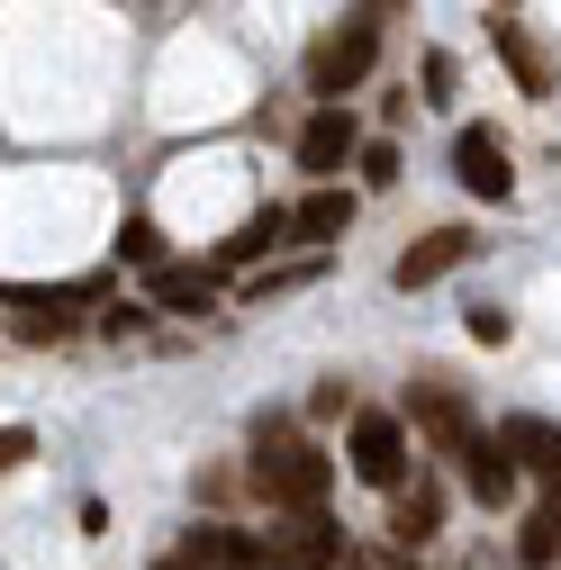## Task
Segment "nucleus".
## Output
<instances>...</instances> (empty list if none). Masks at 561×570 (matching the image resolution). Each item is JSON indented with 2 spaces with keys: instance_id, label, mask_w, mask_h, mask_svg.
Listing matches in <instances>:
<instances>
[{
  "instance_id": "f257e3e1",
  "label": "nucleus",
  "mask_w": 561,
  "mask_h": 570,
  "mask_svg": "<svg viewBox=\"0 0 561 570\" xmlns=\"http://www.w3.org/2000/svg\"><path fill=\"white\" fill-rule=\"evenodd\" d=\"M254 489L272 498V508H326V489H335V462L291 435V425H263V444H254Z\"/></svg>"
},
{
  "instance_id": "f03ea898",
  "label": "nucleus",
  "mask_w": 561,
  "mask_h": 570,
  "mask_svg": "<svg viewBox=\"0 0 561 570\" xmlns=\"http://www.w3.org/2000/svg\"><path fill=\"white\" fill-rule=\"evenodd\" d=\"M372 63H381V19H354V28H335V37L308 46V91L317 100H344V91L372 82Z\"/></svg>"
},
{
  "instance_id": "7ed1b4c3",
  "label": "nucleus",
  "mask_w": 561,
  "mask_h": 570,
  "mask_svg": "<svg viewBox=\"0 0 561 570\" xmlns=\"http://www.w3.org/2000/svg\"><path fill=\"white\" fill-rule=\"evenodd\" d=\"M100 291H109V281H63V291H0V308H10V335H19V344H63Z\"/></svg>"
},
{
  "instance_id": "20e7f679",
  "label": "nucleus",
  "mask_w": 561,
  "mask_h": 570,
  "mask_svg": "<svg viewBox=\"0 0 561 570\" xmlns=\"http://www.w3.org/2000/svg\"><path fill=\"white\" fill-rule=\"evenodd\" d=\"M354 480H372V489H407V462H416V444H407V416H390V407H363L354 416Z\"/></svg>"
},
{
  "instance_id": "39448f33",
  "label": "nucleus",
  "mask_w": 561,
  "mask_h": 570,
  "mask_svg": "<svg viewBox=\"0 0 561 570\" xmlns=\"http://www.w3.org/2000/svg\"><path fill=\"white\" fill-rule=\"evenodd\" d=\"M263 552H272V570H335L344 561V525L326 508H291V517L263 534Z\"/></svg>"
},
{
  "instance_id": "423d86ee",
  "label": "nucleus",
  "mask_w": 561,
  "mask_h": 570,
  "mask_svg": "<svg viewBox=\"0 0 561 570\" xmlns=\"http://www.w3.org/2000/svg\"><path fill=\"white\" fill-rule=\"evenodd\" d=\"M407 425H416V435H426L435 453H462L471 435H480V416H471V399L444 381V372H426V381H416L407 390Z\"/></svg>"
},
{
  "instance_id": "0eeeda50",
  "label": "nucleus",
  "mask_w": 561,
  "mask_h": 570,
  "mask_svg": "<svg viewBox=\"0 0 561 570\" xmlns=\"http://www.w3.org/2000/svg\"><path fill=\"white\" fill-rule=\"evenodd\" d=\"M354 155H363V127H354V109H344V100H317V118L299 127V173L335 181Z\"/></svg>"
},
{
  "instance_id": "6e6552de",
  "label": "nucleus",
  "mask_w": 561,
  "mask_h": 570,
  "mask_svg": "<svg viewBox=\"0 0 561 570\" xmlns=\"http://www.w3.org/2000/svg\"><path fill=\"white\" fill-rule=\"evenodd\" d=\"M453 173H462L471 199H508V190H516V164H508V146H499V127H462V136H453Z\"/></svg>"
},
{
  "instance_id": "1a4fd4ad",
  "label": "nucleus",
  "mask_w": 561,
  "mask_h": 570,
  "mask_svg": "<svg viewBox=\"0 0 561 570\" xmlns=\"http://www.w3.org/2000/svg\"><path fill=\"white\" fill-rule=\"evenodd\" d=\"M471 254H480V236H471V227H435V236H416V245L398 254V272H390V281H398V291H426V281L462 272Z\"/></svg>"
},
{
  "instance_id": "9d476101",
  "label": "nucleus",
  "mask_w": 561,
  "mask_h": 570,
  "mask_svg": "<svg viewBox=\"0 0 561 570\" xmlns=\"http://www.w3.org/2000/svg\"><path fill=\"white\" fill-rule=\"evenodd\" d=\"M146 308H164V317H208V308H218V272H208V263H155Z\"/></svg>"
},
{
  "instance_id": "9b49d317",
  "label": "nucleus",
  "mask_w": 561,
  "mask_h": 570,
  "mask_svg": "<svg viewBox=\"0 0 561 570\" xmlns=\"http://www.w3.org/2000/svg\"><path fill=\"white\" fill-rule=\"evenodd\" d=\"M453 462H462V480H471V498H480V508H508V498H516V453H508L499 435H471Z\"/></svg>"
},
{
  "instance_id": "f8f14e48",
  "label": "nucleus",
  "mask_w": 561,
  "mask_h": 570,
  "mask_svg": "<svg viewBox=\"0 0 561 570\" xmlns=\"http://www.w3.org/2000/svg\"><path fill=\"white\" fill-rule=\"evenodd\" d=\"M444 534V489L435 480H416V489H390V543H435Z\"/></svg>"
},
{
  "instance_id": "ddd939ff",
  "label": "nucleus",
  "mask_w": 561,
  "mask_h": 570,
  "mask_svg": "<svg viewBox=\"0 0 561 570\" xmlns=\"http://www.w3.org/2000/svg\"><path fill=\"white\" fill-rule=\"evenodd\" d=\"M499 444L516 453V471L561 480V425H552V416H508V425H499Z\"/></svg>"
},
{
  "instance_id": "4468645a",
  "label": "nucleus",
  "mask_w": 561,
  "mask_h": 570,
  "mask_svg": "<svg viewBox=\"0 0 561 570\" xmlns=\"http://www.w3.org/2000/svg\"><path fill=\"white\" fill-rule=\"evenodd\" d=\"M190 561H208V570H272V552H263V534H236V525H190V543H181Z\"/></svg>"
},
{
  "instance_id": "2eb2a0df",
  "label": "nucleus",
  "mask_w": 561,
  "mask_h": 570,
  "mask_svg": "<svg viewBox=\"0 0 561 570\" xmlns=\"http://www.w3.org/2000/svg\"><path fill=\"white\" fill-rule=\"evenodd\" d=\"M291 227H299V245H308V254H326L344 227H354V190H308V199L291 208Z\"/></svg>"
},
{
  "instance_id": "dca6fc26",
  "label": "nucleus",
  "mask_w": 561,
  "mask_h": 570,
  "mask_svg": "<svg viewBox=\"0 0 561 570\" xmlns=\"http://www.w3.org/2000/svg\"><path fill=\"white\" fill-rule=\"evenodd\" d=\"M489 37H499L508 73H516V91H525V100H543V91H552V63H543V46L525 37V19H489Z\"/></svg>"
},
{
  "instance_id": "f3484780",
  "label": "nucleus",
  "mask_w": 561,
  "mask_h": 570,
  "mask_svg": "<svg viewBox=\"0 0 561 570\" xmlns=\"http://www.w3.org/2000/svg\"><path fill=\"white\" fill-rule=\"evenodd\" d=\"M272 245H299V227H291V208H280V199H272V208H254V218L227 236V254H218V263H263Z\"/></svg>"
},
{
  "instance_id": "a211bd4d",
  "label": "nucleus",
  "mask_w": 561,
  "mask_h": 570,
  "mask_svg": "<svg viewBox=\"0 0 561 570\" xmlns=\"http://www.w3.org/2000/svg\"><path fill=\"white\" fill-rule=\"evenodd\" d=\"M516 561H525V570H552V561H561V498H543V508L525 517V534H516Z\"/></svg>"
},
{
  "instance_id": "6ab92c4d",
  "label": "nucleus",
  "mask_w": 561,
  "mask_h": 570,
  "mask_svg": "<svg viewBox=\"0 0 561 570\" xmlns=\"http://www.w3.org/2000/svg\"><path fill=\"white\" fill-rule=\"evenodd\" d=\"M118 263H146V272H155V263H164V227H155V218H127V227H118Z\"/></svg>"
},
{
  "instance_id": "aec40b11",
  "label": "nucleus",
  "mask_w": 561,
  "mask_h": 570,
  "mask_svg": "<svg viewBox=\"0 0 561 570\" xmlns=\"http://www.w3.org/2000/svg\"><path fill=\"white\" fill-rule=\"evenodd\" d=\"M354 164H363V190H390V181H398V146H390V136H363Z\"/></svg>"
},
{
  "instance_id": "412c9836",
  "label": "nucleus",
  "mask_w": 561,
  "mask_h": 570,
  "mask_svg": "<svg viewBox=\"0 0 561 570\" xmlns=\"http://www.w3.org/2000/svg\"><path fill=\"white\" fill-rule=\"evenodd\" d=\"M28 453H37V435H28V425H0V480H10Z\"/></svg>"
},
{
  "instance_id": "4be33fe9",
  "label": "nucleus",
  "mask_w": 561,
  "mask_h": 570,
  "mask_svg": "<svg viewBox=\"0 0 561 570\" xmlns=\"http://www.w3.org/2000/svg\"><path fill=\"white\" fill-rule=\"evenodd\" d=\"M146 317H155V308H109V317H100V335H109V344H127V335H146Z\"/></svg>"
},
{
  "instance_id": "5701e85b",
  "label": "nucleus",
  "mask_w": 561,
  "mask_h": 570,
  "mask_svg": "<svg viewBox=\"0 0 561 570\" xmlns=\"http://www.w3.org/2000/svg\"><path fill=\"white\" fill-rule=\"evenodd\" d=\"M416 100H453V55H426V91Z\"/></svg>"
},
{
  "instance_id": "b1692460",
  "label": "nucleus",
  "mask_w": 561,
  "mask_h": 570,
  "mask_svg": "<svg viewBox=\"0 0 561 570\" xmlns=\"http://www.w3.org/2000/svg\"><path fill=\"white\" fill-rule=\"evenodd\" d=\"M471 335H480V344H508V308L480 299V308H471Z\"/></svg>"
},
{
  "instance_id": "393cba45",
  "label": "nucleus",
  "mask_w": 561,
  "mask_h": 570,
  "mask_svg": "<svg viewBox=\"0 0 561 570\" xmlns=\"http://www.w3.org/2000/svg\"><path fill=\"white\" fill-rule=\"evenodd\" d=\"M155 570H208V561H190V552H173V561H155Z\"/></svg>"
}]
</instances>
